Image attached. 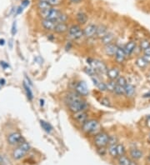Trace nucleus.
Masks as SVG:
<instances>
[{
	"label": "nucleus",
	"instance_id": "14",
	"mask_svg": "<svg viewBox=\"0 0 150 165\" xmlns=\"http://www.w3.org/2000/svg\"><path fill=\"white\" fill-rule=\"evenodd\" d=\"M106 76L108 78V80L116 81V79L120 76V70L118 67L113 66L108 69V71L106 73Z\"/></svg>",
	"mask_w": 150,
	"mask_h": 165
},
{
	"label": "nucleus",
	"instance_id": "13",
	"mask_svg": "<svg viewBox=\"0 0 150 165\" xmlns=\"http://www.w3.org/2000/svg\"><path fill=\"white\" fill-rule=\"evenodd\" d=\"M114 61L118 63V64H123V63L126 60V54H125V52L123 50V48L121 46H119L118 49H117V52H116L115 55H114Z\"/></svg>",
	"mask_w": 150,
	"mask_h": 165
},
{
	"label": "nucleus",
	"instance_id": "18",
	"mask_svg": "<svg viewBox=\"0 0 150 165\" xmlns=\"http://www.w3.org/2000/svg\"><path fill=\"white\" fill-rule=\"evenodd\" d=\"M108 33V28L105 24H99L97 26L96 34L95 38L98 39H100L103 38L104 35H106Z\"/></svg>",
	"mask_w": 150,
	"mask_h": 165
},
{
	"label": "nucleus",
	"instance_id": "3",
	"mask_svg": "<svg viewBox=\"0 0 150 165\" xmlns=\"http://www.w3.org/2000/svg\"><path fill=\"white\" fill-rule=\"evenodd\" d=\"M87 62L89 63V65L90 67H92L93 69L96 71V73H98V75L99 74H106L107 71H108V66L107 64L102 60L99 59H94V58H87Z\"/></svg>",
	"mask_w": 150,
	"mask_h": 165
},
{
	"label": "nucleus",
	"instance_id": "41",
	"mask_svg": "<svg viewBox=\"0 0 150 165\" xmlns=\"http://www.w3.org/2000/svg\"><path fill=\"white\" fill-rule=\"evenodd\" d=\"M11 33L13 36H14L17 34V23H16V22H13V25H12Z\"/></svg>",
	"mask_w": 150,
	"mask_h": 165
},
{
	"label": "nucleus",
	"instance_id": "52",
	"mask_svg": "<svg viewBox=\"0 0 150 165\" xmlns=\"http://www.w3.org/2000/svg\"><path fill=\"white\" fill-rule=\"evenodd\" d=\"M4 44H5V40L4 39H0V45L4 46Z\"/></svg>",
	"mask_w": 150,
	"mask_h": 165
},
{
	"label": "nucleus",
	"instance_id": "6",
	"mask_svg": "<svg viewBox=\"0 0 150 165\" xmlns=\"http://www.w3.org/2000/svg\"><path fill=\"white\" fill-rule=\"evenodd\" d=\"M61 13L62 12L59 9H58V8L51 7V8L47 9V10L40 11L39 12V14L42 17L43 19H49L56 21V20L58 19L59 15L61 14Z\"/></svg>",
	"mask_w": 150,
	"mask_h": 165
},
{
	"label": "nucleus",
	"instance_id": "35",
	"mask_svg": "<svg viewBox=\"0 0 150 165\" xmlns=\"http://www.w3.org/2000/svg\"><path fill=\"white\" fill-rule=\"evenodd\" d=\"M96 88L99 90L100 92H107V85H106V83L104 81H100L99 83L97 84Z\"/></svg>",
	"mask_w": 150,
	"mask_h": 165
},
{
	"label": "nucleus",
	"instance_id": "24",
	"mask_svg": "<svg viewBox=\"0 0 150 165\" xmlns=\"http://www.w3.org/2000/svg\"><path fill=\"white\" fill-rule=\"evenodd\" d=\"M143 152L139 149H132L130 150V156L134 160H138V159H140L141 158H143Z\"/></svg>",
	"mask_w": 150,
	"mask_h": 165
},
{
	"label": "nucleus",
	"instance_id": "44",
	"mask_svg": "<svg viewBox=\"0 0 150 165\" xmlns=\"http://www.w3.org/2000/svg\"><path fill=\"white\" fill-rule=\"evenodd\" d=\"M143 57L144 58V59L146 60L148 63H150V55H145V54H143Z\"/></svg>",
	"mask_w": 150,
	"mask_h": 165
},
{
	"label": "nucleus",
	"instance_id": "5",
	"mask_svg": "<svg viewBox=\"0 0 150 165\" xmlns=\"http://www.w3.org/2000/svg\"><path fill=\"white\" fill-rule=\"evenodd\" d=\"M30 149V144L26 141H24L22 143L19 144V146L13 151V158L15 160H19L29 152Z\"/></svg>",
	"mask_w": 150,
	"mask_h": 165
},
{
	"label": "nucleus",
	"instance_id": "11",
	"mask_svg": "<svg viewBox=\"0 0 150 165\" xmlns=\"http://www.w3.org/2000/svg\"><path fill=\"white\" fill-rule=\"evenodd\" d=\"M97 26L95 23H89L86 27L84 28V38L87 39H93L95 38V34H96Z\"/></svg>",
	"mask_w": 150,
	"mask_h": 165
},
{
	"label": "nucleus",
	"instance_id": "32",
	"mask_svg": "<svg viewBox=\"0 0 150 165\" xmlns=\"http://www.w3.org/2000/svg\"><path fill=\"white\" fill-rule=\"evenodd\" d=\"M84 73L86 74H88L89 76H90V78L93 77V76H99L98 75V73H96V71L94 70V69H93L92 67H85L84 69Z\"/></svg>",
	"mask_w": 150,
	"mask_h": 165
},
{
	"label": "nucleus",
	"instance_id": "48",
	"mask_svg": "<svg viewBox=\"0 0 150 165\" xmlns=\"http://www.w3.org/2000/svg\"><path fill=\"white\" fill-rule=\"evenodd\" d=\"M143 98H144V99H150V92L145 93L143 95Z\"/></svg>",
	"mask_w": 150,
	"mask_h": 165
},
{
	"label": "nucleus",
	"instance_id": "39",
	"mask_svg": "<svg viewBox=\"0 0 150 165\" xmlns=\"http://www.w3.org/2000/svg\"><path fill=\"white\" fill-rule=\"evenodd\" d=\"M48 3L50 4L51 7H56L63 3V0H49Z\"/></svg>",
	"mask_w": 150,
	"mask_h": 165
},
{
	"label": "nucleus",
	"instance_id": "7",
	"mask_svg": "<svg viewBox=\"0 0 150 165\" xmlns=\"http://www.w3.org/2000/svg\"><path fill=\"white\" fill-rule=\"evenodd\" d=\"M109 134L104 131H100L97 134L94 135L93 143L96 147H106L108 144Z\"/></svg>",
	"mask_w": 150,
	"mask_h": 165
},
{
	"label": "nucleus",
	"instance_id": "46",
	"mask_svg": "<svg viewBox=\"0 0 150 165\" xmlns=\"http://www.w3.org/2000/svg\"><path fill=\"white\" fill-rule=\"evenodd\" d=\"M143 54H145V55H150V47H149L145 50H143Z\"/></svg>",
	"mask_w": 150,
	"mask_h": 165
},
{
	"label": "nucleus",
	"instance_id": "40",
	"mask_svg": "<svg viewBox=\"0 0 150 165\" xmlns=\"http://www.w3.org/2000/svg\"><path fill=\"white\" fill-rule=\"evenodd\" d=\"M101 104L105 106V107L108 108H110L112 106L111 102H110V100L108 99V98H103V99H101Z\"/></svg>",
	"mask_w": 150,
	"mask_h": 165
},
{
	"label": "nucleus",
	"instance_id": "17",
	"mask_svg": "<svg viewBox=\"0 0 150 165\" xmlns=\"http://www.w3.org/2000/svg\"><path fill=\"white\" fill-rule=\"evenodd\" d=\"M69 25L67 23H57L54 32L57 34L62 35L67 34L69 31Z\"/></svg>",
	"mask_w": 150,
	"mask_h": 165
},
{
	"label": "nucleus",
	"instance_id": "56",
	"mask_svg": "<svg viewBox=\"0 0 150 165\" xmlns=\"http://www.w3.org/2000/svg\"><path fill=\"white\" fill-rule=\"evenodd\" d=\"M39 1H46V2H48L49 0H39Z\"/></svg>",
	"mask_w": 150,
	"mask_h": 165
},
{
	"label": "nucleus",
	"instance_id": "27",
	"mask_svg": "<svg viewBox=\"0 0 150 165\" xmlns=\"http://www.w3.org/2000/svg\"><path fill=\"white\" fill-rule=\"evenodd\" d=\"M108 152L109 155L113 158H118V152H117V144H113V145H108Z\"/></svg>",
	"mask_w": 150,
	"mask_h": 165
},
{
	"label": "nucleus",
	"instance_id": "43",
	"mask_svg": "<svg viewBox=\"0 0 150 165\" xmlns=\"http://www.w3.org/2000/svg\"><path fill=\"white\" fill-rule=\"evenodd\" d=\"M28 4H29V1H28V0H23L21 6H22L23 8H25V7H27Z\"/></svg>",
	"mask_w": 150,
	"mask_h": 165
},
{
	"label": "nucleus",
	"instance_id": "19",
	"mask_svg": "<svg viewBox=\"0 0 150 165\" xmlns=\"http://www.w3.org/2000/svg\"><path fill=\"white\" fill-rule=\"evenodd\" d=\"M114 34L113 33H111V32H108V34L106 35H104L103 38H101L99 40L100 44H102L103 46H105L107 44H109L111 43H113V40H114Z\"/></svg>",
	"mask_w": 150,
	"mask_h": 165
},
{
	"label": "nucleus",
	"instance_id": "9",
	"mask_svg": "<svg viewBox=\"0 0 150 165\" xmlns=\"http://www.w3.org/2000/svg\"><path fill=\"white\" fill-rule=\"evenodd\" d=\"M7 142L9 145L15 146L19 145L20 143L24 142L23 135L21 134L19 132H13L11 134H9L7 138Z\"/></svg>",
	"mask_w": 150,
	"mask_h": 165
},
{
	"label": "nucleus",
	"instance_id": "12",
	"mask_svg": "<svg viewBox=\"0 0 150 165\" xmlns=\"http://www.w3.org/2000/svg\"><path fill=\"white\" fill-rule=\"evenodd\" d=\"M118 48H119V45L117 43H111L109 44H107V45L104 46L103 51H104V54L107 57L112 58V57H114Z\"/></svg>",
	"mask_w": 150,
	"mask_h": 165
},
{
	"label": "nucleus",
	"instance_id": "33",
	"mask_svg": "<svg viewBox=\"0 0 150 165\" xmlns=\"http://www.w3.org/2000/svg\"><path fill=\"white\" fill-rule=\"evenodd\" d=\"M117 152H118V155L119 157L122 156V155H125V152H126V149L123 143H117Z\"/></svg>",
	"mask_w": 150,
	"mask_h": 165
},
{
	"label": "nucleus",
	"instance_id": "31",
	"mask_svg": "<svg viewBox=\"0 0 150 165\" xmlns=\"http://www.w3.org/2000/svg\"><path fill=\"white\" fill-rule=\"evenodd\" d=\"M106 85H107V92L112 93H113L117 84H116V81L108 80V82L106 83Z\"/></svg>",
	"mask_w": 150,
	"mask_h": 165
},
{
	"label": "nucleus",
	"instance_id": "10",
	"mask_svg": "<svg viewBox=\"0 0 150 165\" xmlns=\"http://www.w3.org/2000/svg\"><path fill=\"white\" fill-rule=\"evenodd\" d=\"M72 118H73V121H75L77 123L79 124H83L85 123L88 119H89V114L88 113V110L86 111H79L77 113H72Z\"/></svg>",
	"mask_w": 150,
	"mask_h": 165
},
{
	"label": "nucleus",
	"instance_id": "16",
	"mask_svg": "<svg viewBox=\"0 0 150 165\" xmlns=\"http://www.w3.org/2000/svg\"><path fill=\"white\" fill-rule=\"evenodd\" d=\"M56 24H57V22L54 20L42 19L41 21V25H42L43 28L48 32H54Z\"/></svg>",
	"mask_w": 150,
	"mask_h": 165
},
{
	"label": "nucleus",
	"instance_id": "54",
	"mask_svg": "<svg viewBox=\"0 0 150 165\" xmlns=\"http://www.w3.org/2000/svg\"><path fill=\"white\" fill-rule=\"evenodd\" d=\"M2 163H3V158L0 155V164H2Z\"/></svg>",
	"mask_w": 150,
	"mask_h": 165
},
{
	"label": "nucleus",
	"instance_id": "23",
	"mask_svg": "<svg viewBox=\"0 0 150 165\" xmlns=\"http://www.w3.org/2000/svg\"><path fill=\"white\" fill-rule=\"evenodd\" d=\"M39 123H40V126H41V128L43 129V131H45L47 134H51V133H52L54 128H53V126H52L49 123H48L45 120L41 119V120L39 121Z\"/></svg>",
	"mask_w": 150,
	"mask_h": 165
},
{
	"label": "nucleus",
	"instance_id": "57",
	"mask_svg": "<svg viewBox=\"0 0 150 165\" xmlns=\"http://www.w3.org/2000/svg\"><path fill=\"white\" fill-rule=\"evenodd\" d=\"M149 141H150V135H149Z\"/></svg>",
	"mask_w": 150,
	"mask_h": 165
},
{
	"label": "nucleus",
	"instance_id": "51",
	"mask_svg": "<svg viewBox=\"0 0 150 165\" xmlns=\"http://www.w3.org/2000/svg\"><path fill=\"white\" fill-rule=\"evenodd\" d=\"M129 165H138V164H137V163H136V161H135L134 159H133V160H130Z\"/></svg>",
	"mask_w": 150,
	"mask_h": 165
},
{
	"label": "nucleus",
	"instance_id": "50",
	"mask_svg": "<svg viewBox=\"0 0 150 165\" xmlns=\"http://www.w3.org/2000/svg\"><path fill=\"white\" fill-rule=\"evenodd\" d=\"M39 103H40V107H43L44 106V99H39Z\"/></svg>",
	"mask_w": 150,
	"mask_h": 165
},
{
	"label": "nucleus",
	"instance_id": "42",
	"mask_svg": "<svg viewBox=\"0 0 150 165\" xmlns=\"http://www.w3.org/2000/svg\"><path fill=\"white\" fill-rule=\"evenodd\" d=\"M47 38H48V39L49 41H54V39H55V36L53 34H47Z\"/></svg>",
	"mask_w": 150,
	"mask_h": 165
},
{
	"label": "nucleus",
	"instance_id": "22",
	"mask_svg": "<svg viewBox=\"0 0 150 165\" xmlns=\"http://www.w3.org/2000/svg\"><path fill=\"white\" fill-rule=\"evenodd\" d=\"M23 88H24V91H25V93H26V96H27L28 99L29 100V101H33L34 99V93H33V91H32V89H31V86L28 84L27 83L24 81L23 84Z\"/></svg>",
	"mask_w": 150,
	"mask_h": 165
},
{
	"label": "nucleus",
	"instance_id": "21",
	"mask_svg": "<svg viewBox=\"0 0 150 165\" xmlns=\"http://www.w3.org/2000/svg\"><path fill=\"white\" fill-rule=\"evenodd\" d=\"M88 20L89 17L84 12H79L76 14V21L78 23V25H84L88 23Z\"/></svg>",
	"mask_w": 150,
	"mask_h": 165
},
{
	"label": "nucleus",
	"instance_id": "26",
	"mask_svg": "<svg viewBox=\"0 0 150 165\" xmlns=\"http://www.w3.org/2000/svg\"><path fill=\"white\" fill-rule=\"evenodd\" d=\"M113 93L118 97L124 96V94H125V89H124V87H122V86H119V85L117 84Z\"/></svg>",
	"mask_w": 150,
	"mask_h": 165
},
{
	"label": "nucleus",
	"instance_id": "2",
	"mask_svg": "<svg viewBox=\"0 0 150 165\" xmlns=\"http://www.w3.org/2000/svg\"><path fill=\"white\" fill-rule=\"evenodd\" d=\"M99 128V122L95 119H89L81 125V130L86 134H97L96 131Z\"/></svg>",
	"mask_w": 150,
	"mask_h": 165
},
{
	"label": "nucleus",
	"instance_id": "34",
	"mask_svg": "<svg viewBox=\"0 0 150 165\" xmlns=\"http://www.w3.org/2000/svg\"><path fill=\"white\" fill-rule=\"evenodd\" d=\"M149 47H150V40H149V39H143V40H141V42L139 43V48L142 51L148 49Z\"/></svg>",
	"mask_w": 150,
	"mask_h": 165
},
{
	"label": "nucleus",
	"instance_id": "49",
	"mask_svg": "<svg viewBox=\"0 0 150 165\" xmlns=\"http://www.w3.org/2000/svg\"><path fill=\"white\" fill-rule=\"evenodd\" d=\"M69 1L72 4H79L82 0H69Z\"/></svg>",
	"mask_w": 150,
	"mask_h": 165
},
{
	"label": "nucleus",
	"instance_id": "47",
	"mask_svg": "<svg viewBox=\"0 0 150 165\" xmlns=\"http://www.w3.org/2000/svg\"><path fill=\"white\" fill-rule=\"evenodd\" d=\"M0 63H1V66H3V68H4V69H6V68H8V64L7 63H5V62L4 61H1Z\"/></svg>",
	"mask_w": 150,
	"mask_h": 165
},
{
	"label": "nucleus",
	"instance_id": "36",
	"mask_svg": "<svg viewBox=\"0 0 150 165\" xmlns=\"http://www.w3.org/2000/svg\"><path fill=\"white\" fill-rule=\"evenodd\" d=\"M68 19H69V16L67 15L66 13L62 12L61 14L58 18V19L56 20V22L57 23H67Z\"/></svg>",
	"mask_w": 150,
	"mask_h": 165
},
{
	"label": "nucleus",
	"instance_id": "45",
	"mask_svg": "<svg viewBox=\"0 0 150 165\" xmlns=\"http://www.w3.org/2000/svg\"><path fill=\"white\" fill-rule=\"evenodd\" d=\"M23 8L22 7V6H20V7H19V8H17V9H16V13H17V14H20V13L23 12Z\"/></svg>",
	"mask_w": 150,
	"mask_h": 165
},
{
	"label": "nucleus",
	"instance_id": "29",
	"mask_svg": "<svg viewBox=\"0 0 150 165\" xmlns=\"http://www.w3.org/2000/svg\"><path fill=\"white\" fill-rule=\"evenodd\" d=\"M130 160V158H128L127 156L122 155V156H119V157L118 162H119V165H129Z\"/></svg>",
	"mask_w": 150,
	"mask_h": 165
},
{
	"label": "nucleus",
	"instance_id": "4",
	"mask_svg": "<svg viewBox=\"0 0 150 165\" xmlns=\"http://www.w3.org/2000/svg\"><path fill=\"white\" fill-rule=\"evenodd\" d=\"M84 37V28H81L78 24H73L69 28V31L67 33V38L69 40H79Z\"/></svg>",
	"mask_w": 150,
	"mask_h": 165
},
{
	"label": "nucleus",
	"instance_id": "15",
	"mask_svg": "<svg viewBox=\"0 0 150 165\" xmlns=\"http://www.w3.org/2000/svg\"><path fill=\"white\" fill-rule=\"evenodd\" d=\"M123 48L124 52H125L126 56L128 57V56H131L134 53H135V49L137 48V43L134 40H130Z\"/></svg>",
	"mask_w": 150,
	"mask_h": 165
},
{
	"label": "nucleus",
	"instance_id": "20",
	"mask_svg": "<svg viewBox=\"0 0 150 165\" xmlns=\"http://www.w3.org/2000/svg\"><path fill=\"white\" fill-rule=\"evenodd\" d=\"M124 89H125V94H124V96L128 98V99L134 98L135 94H136V88L133 84H128L124 87Z\"/></svg>",
	"mask_w": 150,
	"mask_h": 165
},
{
	"label": "nucleus",
	"instance_id": "37",
	"mask_svg": "<svg viewBox=\"0 0 150 165\" xmlns=\"http://www.w3.org/2000/svg\"><path fill=\"white\" fill-rule=\"evenodd\" d=\"M119 142L118 137L116 135H109L108 138V145H113V144H117Z\"/></svg>",
	"mask_w": 150,
	"mask_h": 165
},
{
	"label": "nucleus",
	"instance_id": "30",
	"mask_svg": "<svg viewBox=\"0 0 150 165\" xmlns=\"http://www.w3.org/2000/svg\"><path fill=\"white\" fill-rule=\"evenodd\" d=\"M116 84L118 85H119V86H122V87H125L128 83L126 78L123 76V75H120L119 77L116 79Z\"/></svg>",
	"mask_w": 150,
	"mask_h": 165
},
{
	"label": "nucleus",
	"instance_id": "1",
	"mask_svg": "<svg viewBox=\"0 0 150 165\" xmlns=\"http://www.w3.org/2000/svg\"><path fill=\"white\" fill-rule=\"evenodd\" d=\"M89 103L83 97H81L79 99L74 100L73 102H71L70 104H68V108H69L70 113H72L79 111H86L89 109Z\"/></svg>",
	"mask_w": 150,
	"mask_h": 165
},
{
	"label": "nucleus",
	"instance_id": "25",
	"mask_svg": "<svg viewBox=\"0 0 150 165\" xmlns=\"http://www.w3.org/2000/svg\"><path fill=\"white\" fill-rule=\"evenodd\" d=\"M135 64L137 65V67H139V69H143L146 68L149 63H147L143 57H139V58H137L136 61H135Z\"/></svg>",
	"mask_w": 150,
	"mask_h": 165
},
{
	"label": "nucleus",
	"instance_id": "8",
	"mask_svg": "<svg viewBox=\"0 0 150 165\" xmlns=\"http://www.w3.org/2000/svg\"><path fill=\"white\" fill-rule=\"evenodd\" d=\"M73 90L78 93L81 97L86 98L89 94V90L88 88V85L84 81L79 80L75 82L74 86H73Z\"/></svg>",
	"mask_w": 150,
	"mask_h": 165
},
{
	"label": "nucleus",
	"instance_id": "38",
	"mask_svg": "<svg viewBox=\"0 0 150 165\" xmlns=\"http://www.w3.org/2000/svg\"><path fill=\"white\" fill-rule=\"evenodd\" d=\"M108 152V149H106V147H97V153L100 156H105Z\"/></svg>",
	"mask_w": 150,
	"mask_h": 165
},
{
	"label": "nucleus",
	"instance_id": "55",
	"mask_svg": "<svg viewBox=\"0 0 150 165\" xmlns=\"http://www.w3.org/2000/svg\"><path fill=\"white\" fill-rule=\"evenodd\" d=\"M148 160H149V161L150 162V154H149V157H148Z\"/></svg>",
	"mask_w": 150,
	"mask_h": 165
},
{
	"label": "nucleus",
	"instance_id": "53",
	"mask_svg": "<svg viewBox=\"0 0 150 165\" xmlns=\"http://www.w3.org/2000/svg\"><path fill=\"white\" fill-rule=\"evenodd\" d=\"M4 84H5V80H4V78H2V79H0V85Z\"/></svg>",
	"mask_w": 150,
	"mask_h": 165
},
{
	"label": "nucleus",
	"instance_id": "28",
	"mask_svg": "<svg viewBox=\"0 0 150 165\" xmlns=\"http://www.w3.org/2000/svg\"><path fill=\"white\" fill-rule=\"evenodd\" d=\"M37 7L39 8V12L44 11V10H47V9L51 8L50 4L46 1H39V3L37 4Z\"/></svg>",
	"mask_w": 150,
	"mask_h": 165
}]
</instances>
